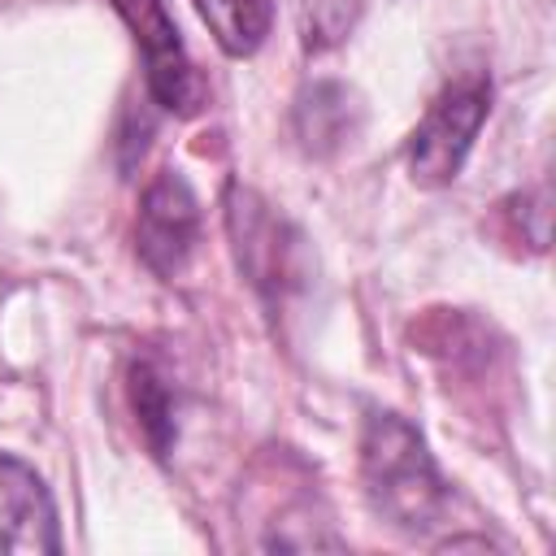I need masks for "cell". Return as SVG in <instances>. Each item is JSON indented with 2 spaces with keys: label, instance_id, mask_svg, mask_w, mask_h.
<instances>
[{
  "label": "cell",
  "instance_id": "6da1fadb",
  "mask_svg": "<svg viewBox=\"0 0 556 556\" xmlns=\"http://www.w3.org/2000/svg\"><path fill=\"white\" fill-rule=\"evenodd\" d=\"M361 482H365V500L369 508L421 539L434 526H443L447 504H452V486L443 482L421 430L413 421H404L400 413H369L361 426Z\"/></svg>",
  "mask_w": 556,
  "mask_h": 556
},
{
  "label": "cell",
  "instance_id": "7a4b0ae2",
  "mask_svg": "<svg viewBox=\"0 0 556 556\" xmlns=\"http://www.w3.org/2000/svg\"><path fill=\"white\" fill-rule=\"evenodd\" d=\"M486 113H491V78L478 74V70L452 78L426 104L421 122L408 135L404 161H408L413 182L417 187H447L460 174V165H465Z\"/></svg>",
  "mask_w": 556,
  "mask_h": 556
},
{
  "label": "cell",
  "instance_id": "3957f363",
  "mask_svg": "<svg viewBox=\"0 0 556 556\" xmlns=\"http://www.w3.org/2000/svg\"><path fill=\"white\" fill-rule=\"evenodd\" d=\"M226 230H230V248H235L243 278L265 295L269 308H278V300L300 282L295 230L256 191H248L239 182H230V191H226Z\"/></svg>",
  "mask_w": 556,
  "mask_h": 556
},
{
  "label": "cell",
  "instance_id": "277c9868",
  "mask_svg": "<svg viewBox=\"0 0 556 556\" xmlns=\"http://www.w3.org/2000/svg\"><path fill=\"white\" fill-rule=\"evenodd\" d=\"M117 17L130 26L139 52H143V83L148 96L174 113V117H195L204 109V78L195 61L187 56V43L165 13V0H109Z\"/></svg>",
  "mask_w": 556,
  "mask_h": 556
},
{
  "label": "cell",
  "instance_id": "5b68a950",
  "mask_svg": "<svg viewBox=\"0 0 556 556\" xmlns=\"http://www.w3.org/2000/svg\"><path fill=\"white\" fill-rule=\"evenodd\" d=\"M200 239V200L178 169H161L139 200L135 252L156 278H174Z\"/></svg>",
  "mask_w": 556,
  "mask_h": 556
},
{
  "label": "cell",
  "instance_id": "8992f818",
  "mask_svg": "<svg viewBox=\"0 0 556 556\" xmlns=\"http://www.w3.org/2000/svg\"><path fill=\"white\" fill-rule=\"evenodd\" d=\"M0 547L4 552H48V556H56L65 547L52 491L26 460H17L9 452H0Z\"/></svg>",
  "mask_w": 556,
  "mask_h": 556
},
{
  "label": "cell",
  "instance_id": "52a82bcc",
  "mask_svg": "<svg viewBox=\"0 0 556 556\" xmlns=\"http://www.w3.org/2000/svg\"><path fill=\"white\" fill-rule=\"evenodd\" d=\"M361 122V104L343 83H313L295 104V135L308 152H334Z\"/></svg>",
  "mask_w": 556,
  "mask_h": 556
},
{
  "label": "cell",
  "instance_id": "ba28073f",
  "mask_svg": "<svg viewBox=\"0 0 556 556\" xmlns=\"http://www.w3.org/2000/svg\"><path fill=\"white\" fill-rule=\"evenodd\" d=\"M195 9L213 43L235 61L252 56L274 26V0H195Z\"/></svg>",
  "mask_w": 556,
  "mask_h": 556
},
{
  "label": "cell",
  "instance_id": "9c48e42d",
  "mask_svg": "<svg viewBox=\"0 0 556 556\" xmlns=\"http://www.w3.org/2000/svg\"><path fill=\"white\" fill-rule=\"evenodd\" d=\"M130 400H135V413H139V426H143L152 452L165 456L169 443H174V400H169L165 378L152 365H135V374H130Z\"/></svg>",
  "mask_w": 556,
  "mask_h": 556
},
{
  "label": "cell",
  "instance_id": "30bf717a",
  "mask_svg": "<svg viewBox=\"0 0 556 556\" xmlns=\"http://www.w3.org/2000/svg\"><path fill=\"white\" fill-rule=\"evenodd\" d=\"M361 17V0H300V39L308 52L334 48Z\"/></svg>",
  "mask_w": 556,
  "mask_h": 556
}]
</instances>
